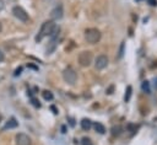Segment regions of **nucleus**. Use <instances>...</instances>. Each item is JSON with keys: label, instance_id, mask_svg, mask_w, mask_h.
Segmentation results:
<instances>
[{"label": "nucleus", "instance_id": "obj_1", "mask_svg": "<svg viewBox=\"0 0 157 145\" xmlns=\"http://www.w3.org/2000/svg\"><path fill=\"white\" fill-rule=\"evenodd\" d=\"M54 27H55V23L53 22L52 20H49V21H45V22L42 25V27H41L38 35H37V37H36V41H37V42H41V41H42L44 37L51 36L52 32H53V30H54Z\"/></svg>", "mask_w": 157, "mask_h": 145}, {"label": "nucleus", "instance_id": "obj_2", "mask_svg": "<svg viewBox=\"0 0 157 145\" xmlns=\"http://www.w3.org/2000/svg\"><path fill=\"white\" fill-rule=\"evenodd\" d=\"M85 39L91 44L100 42V39H101L100 30H97V28H87V30L85 31Z\"/></svg>", "mask_w": 157, "mask_h": 145}, {"label": "nucleus", "instance_id": "obj_3", "mask_svg": "<svg viewBox=\"0 0 157 145\" xmlns=\"http://www.w3.org/2000/svg\"><path fill=\"white\" fill-rule=\"evenodd\" d=\"M63 79L65 82H68L69 85H74L76 82L77 79V74L75 73V70L73 68H67L63 71Z\"/></svg>", "mask_w": 157, "mask_h": 145}, {"label": "nucleus", "instance_id": "obj_4", "mask_svg": "<svg viewBox=\"0 0 157 145\" xmlns=\"http://www.w3.org/2000/svg\"><path fill=\"white\" fill-rule=\"evenodd\" d=\"M78 63L81 67H90L92 63V53L90 51H84L78 54Z\"/></svg>", "mask_w": 157, "mask_h": 145}, {"label": "nucleus", "instance_id": "obj_5", "mask_svg": "<svg viewBox=\"0 0 157 145\" xmlns=\"http://www.w3.org/2000/svg\"><path fill=\"white\" fill-rule=\"evenodd\" d=\"M12 14H14V16L16 19H19L20 21L22 22H27L28 21V14L26 11H25L21 6H14V9H12Z\"/></svg>", "mask_w": 157, "mask_h": 145}, {"label": "nucleus", "instance_id": "obj_6", "mask_svg": "<svg viewBox=\"0 0 157 145\" xmlns=\"http://www.w3.org/2000/svg\"><path fill=\"white\" fill-rule=\"evenodd\" d=\"M107 65H108V58H107L106 55H98L96 58V61H94V67H96V69L98 70H102L104 69Z\"/></svg>", "mask_w": 157, "mask_h": 145}, {"label": "nucleus", "instance_id": "obj_7", "mask_svg": "<svg viewBox=\"0 0 157 145\" xmlns=\"http://www.w3.org/2000/svg\"><path fill=\"white\" fill-rule=\"evenodd\" d=\"M16 144L17 145H31L32 142H31V138L27 134L20 133L16 135Z\"/></svg>", "mask_w": 157, "mask_h": 145}, {"label": "nucleus", "instance_id": "obj_8", "mask_svg": "<svg viewBox=\"0 0 157 145\" xmlns=\"http://www.w3.org/2000/svg\"><path fill=\"white\" fill-rule=\"evenodd\" d=\"M63 14H64L63 6L58 5V6H55L54 9L51 11V19L52 20H60L61 17H63Z\"/></svg>", "mask_w": 157, "mask_h": 145}, {"label": "nucleus", "instance_id": "obj_9", "mask_svg": "<svg viewBox=\"0 0 157 145\" xmlns=\"http://www.w3.org/2000/svg\"><path fill=\"white\" fill-rule=\"evenodd\" d=\"M92 127V122L90 121V119H87V118H84L81 121V128L84 130H90V128Z\"/></svg>", "mask_w": 157, "mask_h": 145}, {"label": "nucleus", "instance_id": "obj_10", "mask_svg": "<svg viewBox=\"0 0 157 145\" xmlns=\"http://www.w3.org/2000/svg\"><path fill=\"white\" fill-rule=\"evenodd\" d=\"M17 122H16V119L15 118H10L9 121L6 122L5 124V127H4V129H11V128H16L17 127Z\"/></svg>", "mask_w": 157, "mask_h": 145}, {"label": "nucleus", "instance_id": "obj_11", "mask_svg": "<svg viewBox=\"0 0 157 145\" xmlns=\"http://www.w3.org/2000/svg\"><path fill=\"white\" fill-rule=\"evenodd\" d=\"M94 129H96V132H98L100 134H104L106 133V128L101 123H94Z\"/></svg>", "mask_w": 157, "mask_h": 145}, {"label": "nucleus", "instance_id": "obj_12", "mask_svg": "<svg viewBox=\"0 0 157 145\" xmlns=\"http://www.w3.org/2000/svg\"><path fill=\"white\" fill-rule=\"evenodd\" d=\"M131 92H133V88H131V86L129 85V86L126 88V90H125V96H124V101H125V102H128V101L130 100Z\"/></svg>", "mask_w": 157, "mask_h": 145}, {"label": "nucleus", "instance_id": "obj_13", "mask_svg": "<svg viewBox=\"0 0 157 145\" xmlns=\"http://www.w3.org/2000/svg\"><path fill=\"white\" fill-rule=\"evenodd\" d=\"M42 96H43V98L44 100H47V101H52L53 100V94L51 92V91H48V90H45V91H43L42 92Z\"/></svg>", "mask_w": 157, "mask_h": 145}, {"label": "nucleus", "instance_id": "obj_14", "mask_svg": "<svg viewBox=\"0 0 157 145\" xmlns=\"http://www.w3.org/2000/svg\"><path fill=\"white\" fill-rule=\"evenodd\" d=\"M122 127L120 126H114L113 128H112V134L114 135V136H118V135H120V133H122Z\"/></svg>", "mask_w": 157, "mask_h": 145}, {"label": "nucleus", "instance_id": "obj_15", "mask_svg": "<svg viewBox=\"0 0 157 145\" xmlns=\"http://www.w3.org/2000/svg\"><path fill=\"white\" fill-rule=\"evenodd\" d=\"M141 89H142V91H145V92H150V82H148L147 80L142 81V84H141Z\"/></svg>", "mask_w": 157, "mask_h": 145}, {"label": "nucleus", "instance_id": "obj_16", "mask_svg": "<svg viewBox=\"0 0 157 145\" xmlns=\"http://www.w3.org/2000/svg\"><path fill=\"white\" fill-rule=\"evenodd\" d=\"M81 144L82 145H93L92 142H91V139H88V138H82Z\"/></svg>", "mask_w": 157, "mask_h": 145}, {"label": "nucleus", "instance_id": "obj_17", "mask_svg": "<svg viewBox=\"0 0 157 145\" xmlns=\"http://www.w3.org/2000/svg\"><path fill=\"white\" fill-rule=\"evenodd\" d=\"M123 54H124V42L120 44V49H119V54H118V58L120 59V58L123 57Z\"/></svg>", "mask_w": 157, "mask_h": 145}, {"label": "nucleus", "instance_id": "obj_18", "mask_svg": "<svg viewBox=\"0 0 157 145\" xmlns=\"http://www.w3.org/2000/svg\"><path fill=\"white\" fill-rule=\"evenodd\" d=\"M32 105H33L35 107H41V103H39V101H37L36 98H32Z\"/></svg>", "mask_w": 157, "mask_h": 145}, {"label": "nucleus", "instance_id": "obj_19", "mask_svg": "<svg viewBox=\"0 0 157 145\" xmlns=\"http://www.w3.org/2000/svg\"><path fill=\"white\" fill-rule=\"evenodd\" d=\"M21 71H22V68H21V67H20L19 69H16V71H15V76L20 75V74H21Z\"/></svg>", "mask_w": 157, "mask_h": 145}, {"label": "nucleus", "instance_id": "obj_20", "mask_svg": "<svg viewBox=\"0 0 157 145\" xmlns=\"http://www.w3.org/2000/svg\"><path fill=\"white\" fill-rule=\"evenodd\" d=\"M148 3H150L152 6H156V5H157V1H156V0H148Z\"/></svg>", "mask_w": 157, "mask_h": 145}, {"label": "nucleus", "instance_id": "obj_21", "mask_svg": "<svg viewBox=\"0 0 157 145\" xmlns=\"http://www.w3.org/2000/svg\"><path fill=\"white\" fill-rule=\"evenodd\" d=\"M3 60H4V53H3L1 51H0V63H1Z\"/></svg>", "mask_w": 157, "mask_h": 145}, {"label": "nucleus", "instance_id": "obj_22", "mask_svg": "<svg viewBox=\"0 0 157 145\" xmlns=\"http://www.w3.org/2000/svg\"><path fill=\"white\" fill-rule=\"evenodd\" d=\"M3 7H4V1H3V0H0V10H1Z\"/></svg>", "mask_w": 157, "mask_h": 145}, {"label": "nucleus", "instance_id": "obj_23", "mask_svg": "<svg viewBox=\"0 0 157 145\" xmlns=\"http://www.w3.org/2000/svg\"><path fill=\"white\" fill-rule=\"evenodd\" d=\"M155 81H156V82H155V88L157 89V79H156V80H155Z\"/></svg>", "mask_w": 157, "mask_h": 145}, {"label": "nucleus", "instance_id": "obj_24", "mask_svg": "<svg viewBox=\"0 0 157 145\" xmlns=\"http://www.w3.org/2000/svg\"><path fill=\"white\" fill-rule=\"evenodd\" d=\"M1 30H3V26H1V23H0V32H1Z\"/></svg>", "mask_w": 157, "mask_h": 145}]
</instances>
